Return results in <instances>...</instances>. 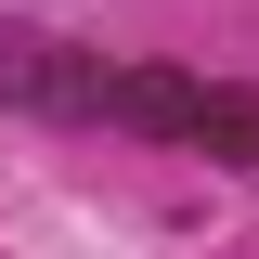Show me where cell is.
<instances>
[{
	"label": "cell",
	"mask_w": 259,
	"mask_h": 259,
	"mask_svg": "<svg viewBox=\"0 0 259 259\" xmlns=\"http://www.w3.org/2000/svg\"><path fill=\"white\" fill-rule=\"evenodd\" d=\"M104 91H117V65L91 52V39H52V26H0V104L13 117H104Z\"/></svg>",
	"instance_id": "6da1fadb"
},
{
	"label": "cell",
	"mask_w": 259,
	"mask_h": 259,
	"mask_svg": "<svg viewBox=\"0 0 259 259\" xmlns=\"http://www.w3.org/2000/svg\"><path fill=\"white\" fill-rule=\"evenodd\" d=\"M194 91H207V78H182V65H117L104 117L143 130V143H194Z\"/></svg>",
	"instance_id": "7a4b0ae2"
},
{
	"label": "cell",
	"mask_w": 259,
	"mask_h": 259,
	"mask_svg": "<svg viewBox=\"0 0 259 259\" xmlns=\"http://www.w3.org/2000/svg\"><path fill=\"white\" fill-rule=\"evenodd\" d=\"M194 156H221V168H259V91L207 78V91H194Z\"/></svg>",
	"instance_id": "3957f363"
}]
</instances>
